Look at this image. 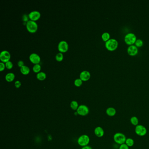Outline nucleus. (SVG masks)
<instances>
[{
	"label": "nucleus",
	"mask_w": 149,
	"mask_h": 149,
	"mask_svg": "<svg viewBox=\"0 0 149 149\" xmlns=\"http://www.w3.org/2000/svg\"><path fill=\"white\" fill-rule=\"evenodd\" d=\"M105 46L107 50L113 51L117 49L118 46V42L117 40L115 39H110L108 41L105 42Z\"/></svg>",
	"instance_id": "obj_1"
},
{
	"label": "nucleus",
	"mask_w": 149,
	"mask_h": 149,
	"mask_svg": "<svg viewBox=\"0 0 149 149\" xmlns=\"http://www.w3.org/2000/svg\"><path fill=\"white\" fill-rule=\"evenodd\" d=\"M26 29L29 32L34 33L38 30V25L36 22L33 21H29L26 24Z\"/></svg>",
	"instance_id": "obj_2"
},
{
	"label": "nucleus",
	"mask_w": 149,
	"mask_h": 149,
	"mask_svg": "<svg viewBox=\"0 0 149 149\" xmlns=\"http://www.w3.org/2000/svg\"><path fill=\"white\" fill-rule=\"evenodd\" d=\"M113 139L116 143L121 145L125 143L126 138L124 134L121 133H117L114 135Z\"/></svg>",
	"instance_id": "obj_3"
},
{
	"label": "nucleus",
	"mask_w": 149,
	"mask_h": 149,
	"mask_svg": "<svg viewBox=\"0 0 149 149\" xmlns=\"http://www.w3.org/2000/svg\"><path fill=\"white\" fill-rule=\"evenodd\" d=\"M136 37L134 34L129 33L127 34L124 37V41L126 44L129 45H133L136 40Z\"/></svg>",
	"instance_id": "obj_4"
},
{
	"label": "nucleus",
	"mask_w": 149,
	"mask_h": 149,
	"mask_svg": "<svg viewBox=\"0 0 149 149\" xmlns=\"http://www.w3.org/2000/svg\"><path fill=\"white\" fill-rule=\"evenodd\" d=\"M90 142L89 136L87 135H83L80 136L78 139V143L80 146H87Z\"/></svg>",
	"instance_id": "obj_5"
},
{
	"label": "nucleus",
	"mask_w": 149,
	"mask_h": 149,
	"mask_svg": "<svg viewBox=\"0 0 149 149\" xmlns=\"http://www.w3.org/2000/svg\"><path fill=\"white\" fill-rule=\"evenodd\" d=\"M135 133L138 136H143L146 135L147 129L143 125H138L136 126L135 128Z\"/></svg>",
	"instance_id": "obj_6"
},
{
	"label": "nucleus",
	"mask_w": 149,
	"mask_h": 149,
	"mask_svg": "<svg viewBox=\"0 0 149 149\" xmlns=\"http://www.w3.org/2000/svg\"><path fill=\"white\" fill-rule=\"evenodd\" d=\"M11 56L10 53L7 50H3L0 54V60L2 62L6 63L10 61Z\"/></svg>",
	"instance_id": "obj_7"
},
{
	"label": "nucleus",
	"mask_w": 149,
	"mask_h": 149,
	"mask_svg": "<svg viewBox=\"0 0 149 149\" xmlns=\"http://www.w3.org/2000/svg\"><path fill=\"white\" fill-rule=\"evenodd\" d=\"M89 110L86 105H80L79 106L77 113L78 115L81 116H86L89 113Z\"/></svg>",
	"instance_id": "obj_8"
},
{
	"label": "nucleus",
	"mask_w": 149,
	"mask_h": 149,
	"mask_svg": "<svg viewBox=\"0 0 149 149\" xmlns=\"http://www.w3.org/2000/svg\"><path fill=\"white\" fill-rule=\"evenodd\" d=\"M69 49L68 44L66 41H60L58 45V49L60 53H65Z\"/></svg>",
	"instance_id": "obj_9"
},
{
	"label": "nucleus",
	"mask_w": 149,
	"mask_h": 149,
	"mask_svg": "<svg viewBox=\"0 0 149 149\" xmlns=\"http://www.w3.org/2000/svg\"><path fill=\"white\" fill-rule=\"evenodd\" d=\"M29 60L32 63L34 64H39L41 61V58L40 56L36 53H32L29 56Z\"/></svg>",
	"instance_id": "obj_10"
},
{
	"label": "nucleus",
	"mask_w": 149,
	"mask_h": 149,
	"mask_svg": "<svg viewBox=\"0 0 149 149\" xmlns=\"http://www.w3.org/2000/svg\"><path fill=\"white\" fill-rule=\"evenodd\" d=\"M29 17L30 20L36 21L40 19L41 13L38 11H33L29 14Z\"/></svg>",
	"instance_id": "obj_11"
},
{
	"label": "nucleus",
	"mask_w": 149,
	"mask_h": 149,
	"mask_svg": "<svg viewBox=\"0 0 149 149\" xmlns=\"http://www.w3.org/2000/svg\"><path fill=\"white\" fill-rule=\"evenodd\" d=\"M127 53L131 56H136L138 53L137 47L136 45H131L127 49Z\"/></svg>",
	"instance_id": "obj_12"
},
{
	"label": "nucleus",
	"mask_w": 149,
	"mask_h": 149,
	"mask_svg": "<svg viewBox=\"0 0 149 149\" xmlns=\"http://www.w3.org/2000/svg\"><path fill=\"white\" fill-rule=\"evenodd\" d=\"M91 78V73L88 71L83 70L81 72L80 74V78L82 80V81H86L89 80Z\"/></svg>",
	"instance_id": "obj_13"
},
{
	"label": "nucleus",
	"mask_w": 149,
	"mask_h": 149,
	"mask_svg": "<svg viewBox=\"0 0 149 149\" xmlns=\"http://www.w3.org/2000/svg\"><path fill=\"white\" fill-rule=\"evenodd\" d=\"M94 133L95 135L98 137H101L104 135V130L103 128L98 126L95 128L94 130Z\"/></svg>",
	"instance_id": "obj_14"
},
{
	"label": "nucleus",
	"mask_w": 149,
	"mask_h": 149,
	"mask_svg": "<svg viewBox=\"0 0 149 149\" xmlns=\"http://www.w3.org/2000/svg\"><path fill=\"white\" fill-rule=\"evenodd\" d=\"M106 113L108 116L110 117H113L115 116L116 111V109L114 108L109 107L107 108L106 110Z\"/></svg>",
	"instance_id": "obj_15"
},
{
	"label": "nucleus",
	"mask_w": 149,
	"mask_h": 149,
	"mask_svg": "<svg viewBox=\"0 0 149 149\" xmlns=\"http://www.w3.org/2000/svg\"><path fill=\"white\" fill-rule=\"evenodd\" d=\"M5 79L7 82H12L13 81L15 78V75L13 73H8L5 76Z\"/></svg>",
	"instance_id": "obj_16"
},
{
	"label": "nucleus",
	"mask_w": 149,
	"mask_h": 149,
	"mask_svg": "<svg viewBox=\"0 0 149 149\" xmlns=\"http://www.w3.org/2000/svg\"><path fill=\"white\" fill-rule=\"evenodd\" d=\"M20 71L24 75H27L29 73L30 70L29 67L26 65L22 66L20 68Z\"/></svg>",
	"instance_id": "obj_17"
},
{
	"label": "nucleus",
	"mask_w": 149,
	"mask_h": 149,
	"mask_svg": "<svg viewBox=\"0 0 149 149\" xmlns=\"http://www.w3.org/2000/svg\"><path fill=\"white\" fill-rule=\"evenodd\" d=\"M36 78L40 80H43L46 78V74L44 72H40L37 73Z\"/></svg>",
	"instance_id": "obj_18"
},
{
	"label": "nucleus",
	"mask_w": 149,
	"mask_h": 149,
	"mask_svg": "<svg viewBox=\"0 0 149 149\" xmlns=\"http://www.w3.org/2000/svg\"><path fill=\"white\" fill-rule=\"evenodd\" d=\"M70 108L73 110H77L79 107L78 102L76 101H72L70 104Z\"/></svg>",
	"instance_id": "obj_19"
},
{
	"label": "nucleus",
	"mask_w": 149,
	"mask_h": 149,
	"mask_svg": "<svg viewBox=\"0 0 149 149\" xmlns=\"http://www.w3.org/2000/svg\"><path fill=\"white\" fill-rule=\"evenodd\" d=\"M130 122L134 126H137L139 124V119L136 116H133L130 118Z\"/></svg>",
	"instance_id": "obj_20"
},
{
	"label": "nucleus",
	"mask_w": 149,
	"mask_h": 149,
	"mask_svg": "<svg viewBox=\"0 0 149 149\" xmlns=\"http://www.w3.org/2000/svg\"><path fill=\"white\" fill-rule=\"evenodd\" d=\"M101 38H102L103 40L106 42L110 39V35L108 32H104L101 35Z\"/></svg>",
	"instance_id": "obj_21"
},
{
	"label": "nucleus",
	"mask_w": 149,
	"mask_h": 149,
	"mask_svg": "<svg viewBox=\"0 0 149 149\" xmlns=\"http://www.w3.org/2000/svg\"><path fill=\"white\" fill-rule=\"evenodd\" d=\"M125 143H126V144L129 147H131L134 145V141L133 139L129 138L128 139H126Z\"/></svg>",
	"instance_id": "obj_22"
},
{
	"label": "nucleus",
	"mask_w": 149,
	"mask_h": 149,
	"mask_svg": "<svg viewBox=\"0 0 149 149\" xmlns=\"http://www.w3.org/2000/svg\"><path fill=\"white\" fill-rule=\"evenodd\" d=\"M32 70L35 73H39L41 70V67L40 65L39 64L34 65L33 67Z\"/></svg>",
	"instance_id": "obj_23"
},
{
	"label": "nucleus",
	"mask_w": 149,
	"mask_h": 149,
	"mask_svg": "<svg viewBox=\"0 0 149 149\" xmlns=\"http://www.w3.org/2000/svg\"><path fill=\"white\" fill-rule=\"evenodd\" d=\"M56 60L57 61L60 62L62 61L63 59V53H59L56 55Z\"/></svg>",
	"instance_id": "obj_24"
},
{
	"label": "nucleus",
	"mask_w": 149,
	"mask_h": 149,
	"mask_svg": "<svg viewBox=\"0 0 149 149\" xmlns=\"http://www.w3.org/2000/svg\"><path fill=\"white\" fill-rule=\"evenodd\" d=\"M135 44V45L137 47H142L143 45V41L140 39H138L136 40Z\"/></svg>",
	"instance_id": "obj_25"
},
{
	"label": "nucleus",
	"mask_w": 149,
	"mask_h": 149,
	"mask_svg": "<svg viewBox=\"0 0 149 149\" xmlns=\"http://www.w3.org/2000/svg\"><path fill=\"white\" fill-rule=\"evenodd\" d=\"M82 83H83V81H82L81 79L80 78H78L76 79L74 81V85L77 87H80L82 85Z\"/></svg>",
	"instance_id": "obj_26"
},
{
	"label": "nucleus",
	"mask_w": 149,
	"mask_h": 149,
	"mask_svg": "<svg viewBox=\"0 0 149 149\" xmlns=\"http://www.w3.org/2000/svg\"><path fill=\"white\" fill-rule=\"evenodd\" d=\"M5 66L7 69H11L13 67V64L12 63V62L9 61L5 63Z\"/></svg>",
	"instance_id": "obj_27"
},
{
	"label": "nucleus",
	"mask_w": 149,
	"mask_h": 149,
	"mask_svg": "<svg viewBox=\"0 0 149 149\" xmlns=\"http://www.w3.org/2000/svg\"><path fill=\"white\" fill-rule=\"evenodd\" d=\"M29 15L26 14H24L22 16V20L24 22H25L26 23L29 21Z\"/></svg>",
	"instance_id": "obj_28"
},
{
	"label": "nucleus",
	"mask_w": 149,
	"mask_h": 149,
	"mask_svg": "<svg viewBox=\"0 0 149 149\" xmlns=\"http://www.w3.org/2000/svg\"><path fill=\"white\" fill-rule=\"evenodd\" d=\"M5 67H6L5 64L4 63L2 62L0 63V71H2L4 70Z\"/></svg>",
	"instance_id": "obj_29"
},
{
	"label": "nucleus",
	"mask_w": 149,
	"mask_h": 149,
	"mask_svg": "<svg viewBox=\"0 0 149 149\" xmlns=\"http://www.w3.org/2000/svg\"><path fill=\"white\" fill-rule=\"evenodd\" d=\"M119 149H129V147L126 144V143H124L123 144L120 145Z\"/></svg>",
	"instance_id": "obj_30"
},
{
	"label": "nucleus",
	"mask_w": 149,
	"mask_h": 149,
	"mask_svg": "<svg viewBox=\"0 0 149 149\" xmlns=\"http://www.w3.org/2000/svg\"><path fill=\"white\" fill-rule=\"evenodd\" d=\"M15 86L16 88H20V87L21 86V82L19 80H16L15 83Z\"/></svg>",
	"instance_id": "obj_31"
},
{
	"label": "nucleus",
	"mask_w": 149,
	"mask_h": 149,
	"mask_svg": "<svg viewBox=\"0 0 149 149\" xmlns=\"http://www.w3.org/2000/svg\"><path fill=\"white\" fill-rule=\"evenodd\" d=\"M18 65L19 67H22V66H24V62L22 60H19L18 62Z\"/></svg>",
	"instance_id": "obj_32"
},
{
	"label": "nucleus",
	"mask_w": 149,
	"mask_h": 149,
	"mask_svg": "<svg viewBox=\"0 0 149 149\" xmlns=\"http://www.w3.org/2000/svg\"><path fill=\"white\" fill-rule=\"evenodd\" d=\"M92 149V148L90 147V146H84V147H83L82 149Z\"/></svg>",
	"instance_id": "obj_33"
}]
</instances>
